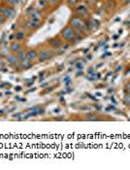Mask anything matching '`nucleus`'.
<instances>
[{
  "instance_id": "f257e3e1",
  "label": "nucleus",
  "mask_w": 130,
  "mask_h": 170,
  "mask_svg": "<svg viewBox=\"0 0 130 170\" xmlns=\"http://www.w3.org/2000/svg\"><path fill=\"white\" fill-rule=\"evenodd\" d=\"M60 36L63 39V41H66V42H72V41L75 40L76 36H77V32L73 27H71L70 25H67L65 26L60 32Z\"/></svg>"
},
{
  "instance_id": "f03ea898",
  "label": "nucleus",
  "mask_w": 130,
  "mask_h": 170,
  "mask_svg": "<svg viewBox=\"0 0 130 170\" xmlns=\"http://www.w3.org/2000/svg\"><path fill=\"white\" fill-rule=\"evenodd\" d=\"M71 27L74 28L75 30H82L84 31V29L85 28V21H84L83 18L81 17H73L70 19L69 21V24Z\"/></svg>"
},
{
  "instance_id": "7ed1b4c3",
  "label": "nucleus",
  "mask_w": 130,
  "mask_h": 170,
  "mask_svg": "<svg viewBox=\"0 0 130 170\" xmlns=\"http://www.w3.org/2000/svg\"><path fill=\"white\" fill-rule=\"evenodd\" d=\"M55 56V53L50 49H43L38 53V61L39 62H44L47 60H50L53 59V56Z\"/></svg>"
},
{
  "instance_id": "20e7f679",
  "label": "nucleus",
  "mask_w": 130,
  "mask_h": 170,
  "mask_svg": "<svg viewBox=\"0 0 130 170\" xmlns=\"http://www.w3.org/2000/svg\"><path fill=\"white\" fill-rule=\"evenodd\" d=\"M0 14L2 16H4L6 19H9V20H12V19L15 18L16 16V11L13 7H2L0 8Z\"/></svg>"
},
{
  "instance_id": "39448f33",
  "label": "nucleus",
  "mask_w": 130,
  "mask_h": 170,
  "mask_svg": "<svg viewBox=\"0 0 130 170\" xmlns=\"http://www.w3.org/2000/svg\"><path fill=\"white\" fill-rule=\"evenodd\" d=\"M50 46L52 47V49H59L63 46V39L59 37H55V38H52L50 41Z\"/></svg>"
},
{
  "instance_id": "423d86ee",
  "label": "nucleus",
  "mask_w": 130,
  "mask_h": 170,
  "mask_svg": "<svg viewBox=\"0 0 130 170\" xmlns=\"http://www.w3.org/2000/svg\"><path fill=\"white\" fill-rule=\"evenodd\" d=\"M76 11H77V14L80 16L81 18H85L88 15V10L87 8L85 7V5H79L76 8Z\"/></svg>"
},
{
  "instance_id": "0eeeda50",
  "label": "nucleus",
  "mask_w": 130,
  "mask_h": 170,
  "mask_svg": "<svg viewBox=\"0 0 130 170\" xmlns=\"http://www.w3.org/2000/svg\"><path fill=\"white\" fill-rule=\"evenodd\" d=\"M26 59H29L30 61H34V60H38V53L35 50H28L26 52Z\"/></svg>"
},
{
  "instance_id": "6e6552de",
  "label": "nucleus",
  "mask_w": 130,
  "mask_h": 170,
  "mask_svg": "<svg viewBox=\"0 0 130 170\" xmlns=\"http://www.w3.org/2000/svg\"><path fill=\"white\" fill-rule=\"evenodd\" d=\"M101 120H102V119L96 114H87V115H85V121H101Z\"/></svg>"
},
{
  "instance_id": "1a4fd4ad",
  "label": "nucleus",
  "mask_w": 130,
  "mask_h": 170,
  "mask_svg": "<svg viewBox=\"0 0 130 170\" xmlns=\"http://www.w3.org/2000/svg\"><path fill=\"white\" fill-rule=\"evenodd\" d=\"M21 50V44L20 42H14L11 44L10 51L13 53H18Z\"/></svg>"
},
{
  "instance_id": "9d476101",
  "label": "nucleus",
  "mask_w": 130,
  "mask_h": 170,
  "mask_svg": "<svg viewBox=\"0 0 130 170\" xmlns=\"http://www.w3.org/2000/svg\"><path fill=\"white\" fill-rule=\"evenodd\" d=\"M6 61H7L9 64H15L18 61L17 56L14 54H8L7 56H6Z\"/></svg>"
},
{
  "instance_id": "9b49d317",
  "label": "nucleus",
  "mask_w": 130,
  "mask_h": 170,
  "mask_svg": "<svg viewBox=\"0 0 130 170\" xmlns=\"http://www.w3.org/2000/svg\"><path fill=\"white\" fill-rule=\"evenodd\" d=\"M41 25V22L39 20H31L27 22V26L30 27V28H38Z\"/></svg>"
},
{
  "instance_id": "f8f14e48",
  "label": "nucleus",
  "mask_w": 130,
  "mask_h": 170,
  "mask_svg": "<svg viewBox=\"0 0 130 170\" xmlns=\"http://www.w3.org/2000/svg\"><path fill=\"white\" fill-rule=\"evenodd\" d=\"M20 64H21V68H23V69H28V68H30V67L32 66V62H31L30 60L27 59H25L23 60H21V61H20Z\"/></svg>"
},
{
  "instance_id": "ddd939ff",
  "label": "nucleus",
  "mask_w": 130,
  "mask_h": 170,
  "mask_svg": "<svg viewBox=\"0 0 130 170\" xmlns=\"http://www.w3.org/2000/svg\"><path fill=\"white\" fill-rule=\"evenodd\" d=\"M17 59L18 61H21V60H23L26 59V51H24V50H21L20 52H18L17 53Z\"/></svg>"
},
{
  "instance_id": "4468645a",
  "label": "nucleus",
  "mask_w": 130,
  "mask_h": 170,
  "mask_svg": "<svg viewBox=\"0 0 130 170\" xmlns=\"http://www.w3.org/2000/svg\"><path fill=\"white\" fill-rule=\"evenodd\" d=\"M30 17L32 20H39L41 18V12L39 10H37V9H34V10L31 12Z\"/></svg>"
},
{
  "instance_id": "2eb2a0df",
  "label": "nucleus",
  "mask_w": 130,
  "mask_h": 170,
  "mask_svg": "<svg viewBox=\"0 0 130 170\" xmlns=\"http://www.w3.org/2000/svg\"><path fill=\"white\" fill-rule=\"evenodd\" d=\"M123 101L126 106H130V92H125L124 96H123Z\"/></svg>"
},
{
  "instance_id": "dca6fc26",
  "label": "nucleus",
  "mask_w": 130,
  "mask_h": 170,
  "mask_svg": "<svg viewBox=\"0 0 130 170\" xmlns=\"http://www.w3.org/2000/svg\"><path fill=\"white\" fill-rule=\"evenodd\" d=\"M5 2L10 7H14V6L18 4V0H5Z\"/></svg>"
},
{
  "instance_id": "f3484780",
  "label": "nucleus",
  "mask_w": 130,
  "mask_h": 170,
  "mask_svg": "<svg viewBox=\"0 0 130 170\" xmlns=\"http://www.w3.org/2000/svg\"><path fill=\"white\" fill-rule=\"evenodd\" d=\"M16 38L18 40H23L24 39V33L23 31H18L17 34H16Z\"/></svg>"
},
{
  "instance_id": "a211bd4d",
  "label": "nucleus",
  "mask_w": 130,
  "mask_h": 170,
  "mask_svg": "<svg viewBox=\"0 0 130 170\" xmlns=\"http://www.w3.org/2000/svg\"><path fill=\"white\" fill-rule=\"evenodd\" d=\"M79 0H68V4L71 6H76L78 4Z\"/></svg>"
},
{
  "instance_id": "6ab92c4d",
  "label": "nucleus",
  "mask_w": 130,
  "mask_h": 170,
  "mask_svg": "<svg viewBox=\"0 0 130 170\" xmlns=\"http://www.w3.org/2000/svg\"><path fill=\"white\" fill-rule=\"evenodd\" d=\"M6 20H7V19H6L4 16H2L1 14H0V25H2V24H5V21H6Z\"/></svg>"
},
{
  "instance_id": "aec40b11",
  "label": "nucleus",
  "mask_w": 130,
  "mask_h": 170,
  "mask_svg": "<svg viewBox=\"0 0 130 170\" xmlns=\"http://www.w3.org/2000/svg\"><path fill=\"white\" fill-rule=\"evenodd\" d=\"M50 4H53V5H55V4H58V3H60L62 1V0H48Z\"/></svg>"
},
{
  "instance_id": "412c9836",
  "label": "nucleus",
  "mask_w": 130,
  "mask_h": 170,
  "mask_svg": "<svg viewBox=\"0 0 130 170\" xmlns=\"http://www.w3.org/2000/svg\"><path fill=\"white\" fill-rule=\"evenodd\" d=\"M125 91L130 92V80L125 84Z\"/></svg>"
},
{
  "instance_id": "4be33fe9",
  "label": "nucleus",
  "mask_w": 130,
  "mask_h": 170,
  "mask_svg": "<svg viewBox=\"0 0 130 170\" xmlns=\"http://www.w3.org/2000/svg\"><path fill=\"white\" fill-rule=\"evenodd\" d=\"M129 108H130V106H129Z\"/></svg>"
}]
</instances>
